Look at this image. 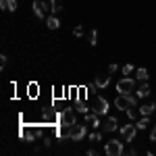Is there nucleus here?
I'll use <instances>...</instances> for the list:
<instances>
[{
	"instance_id": "2eb2a0df",
	"label": "nucleus",
	"mask_w": 156,
	"mask_h": 156,
	"mask_svg": "<svg viewBox=\"0 0 156 156\" xmlns=\"http://www.w3.org/2000/svg\"><path fill=\"white\" fill-rule=\"evenodd\" d=\"M154 110H156L154 102H148V104H142V106H140V112H142V115H148V117H150Z\"/></svg>"
},
{
	"instance_id": "b1692460",
	"label": "nucleus",
	"mask_w": 156,
	"mask_h": 156,
	"mask_svg": "<svg viewBox=\"0 0 156 156\" xmlns=\"http://www.w3.org/2000/svg\"><path fill=\"white\" fill-rule=\"evenodd\" d=\"M125 112H127V119H129V121H135V117H137V112H135L133 108H127Z\"/></svg>"
},
{
	"instance_id": "4468645a",
	"label": "nucleus",
	"mask_w": 156,
	"mask_h": 156,
	"mask_svg": "<svg viewBox=\"0 0 156 156\" xmlns=\"http://www.w3.org/2000/svg\"><path fill=\"white\" fill-rule=\"evenodd\" d=\"M46 27H48V29H58L60 27L58 17H56V15H50L48 19H46Z\"/></svg>"
},
{
	"instance_id": "c756f323",
	"label": "nucleus",
	"mask_w": 156,
	"mask_h": 156,
	"mask_svg": "<svg viewBox=\"0 0 156 156\" xmlns=\"http://www.w3.org/2000/svg\"><path fill=\"white\" fill-rule=\"evenodd\" d=\"M52 144V137H48V135H46V137H44V146H50Z\"/></svg>"
},
{
	"instance_id": "39448f33",
	"label": "nucleus",
	"mask_w": 156,
	"mask_h": 156,
	"mask_svg": "<svg viewBox=\"0 0 156 156\" xmlns=\"http://www.w3.org/2000/svg\"><path fill=\"white\" fill-rule=\"evenodd\" d=\"M137 131H140V129H137L133 123H127V125H123V127H121V137H123L125 142H133Z\"/></svg>"
},
{
	"instance_id": "dca6fc26",
	"label": "nucleus",
	"mask_w": 156,
	"mask_h": 156,
	"mask_svg": "<svg viewBox=\"0 0 156 156\" xmlns=\"http://www.w3.org/2000/svg\"><path fill=\"white\" fill-rule=\"evenodd\" d=\"M148 77H150V73H148V69H135V79L137 81H148Z\"/></svg>"
},
{
	"instance_id": "4be33fe9",
	"label": "nucleus",
	"mask_w": 156,
	"mask_h": 156,
	"mask_svg": "<svg viewBox=\"0 0 156 156\" xmlns=\"http://www.w3.org/2000/svg\"><path fill=\"white\" fill-rule=\"evenodd\" d=\"M6 11H11V12L17 11V0H6Z\"/></svg>"
},
{
	"instance_id": "0eeeda50",
	"label": "nucleus",
	"mask_w": 156,
	"mask_h": 156,
	"mask_svg": "<svg viewBox=\"0 0 156 156\" xmlns=\"http://www.w3.org/2000/svg\"><path fill=\"white\" fill-rule=\"evenodd\" d=\"M115 106L119 108V110L131 108V94H119V96L115 98Z\"/></svg>"
},
{
	"instance_id": "6ab92c4d",
	"label": "nucleus",
	"mask_w": 156,
	"mask_h": 156,
	"mask_svg": "<svg viewBox=\"0 0 156 156\" xmlns=\"http://www.w3.org/2000/svg\"><path fill=\"white\" fill-rule=\"evenodd\" d=\"M75 110H79V112H90V110H87V104H85L83 100H77V106H75Z\"/></svg>"
},
{
	"instance_id": "a211bd4d",
	"label": "nucleus",
	"mask_w": 156,
	"mask_h": 156,
	"mask_svg": "<svg viewBox=\"0 0 156 156\" xmlns=\"http://www.w3.org/2000/svg\"><path fill=\"white\" fill-rule=\"evenodd\" d=\"M148 125H150V117H148V115H142V119L135 123V127H137V129H146Z\"/></svg>"
},
{
	"instance_id": "412c9836",
	"label": "nucleus",
	"mask_w": 156,
	"mask_h": 156,
	"mask_svg": "<svg viewBox=\"0 0 156 156\" xmlns=\"http://www.w3.org/2000/svg\"><path fill=\"white\" fill-rule=\"evenodd\" d=\"M90 44H92V46H96V44H98V31H96V29L90 31Z\"/></svg>"
},
{
	"instance_id": "5701e85b",
	"label": "nucleus",
	"mask_w": 156,
	"mask_h": 156,
	"mask_svg": "<svg viewBox=\"0 0 156 156\" xmlns=\"http://www.w3.org/2000/svg\"><path fill=\"white\" fill-rule=\"evenodd\" d=\"M121 71L125 73V77H129V75H131V73H135V69H133V65H125V67H123V69H121Z\"/></svg>"
},
{
	"instance_id": "20e7f679",
	"label": "nucleus",
	"mask_w": 156,
	"mask_h": 156,
	"mask_svg": "<svg viewBox=\"0 0 156 156\" xmlns=\"http://www.w3.org/2000/svg\"><path fill=\"white\" fill-rule=\"evenodd\" d=\"M85 135H87V129H85L83 123H75V125H71V140L73 142H81Z\"/></svg>"
},
{
	"instance_id": "f3484780",
	"label": "nucleus",
	"mask_w": 156,
	"mask_h": 156,
	"mask_svg": "<svg viewBox=\"0 0 156 156\" xmlns=\"http://www.w3.org/2000/svg\"><path fill=\"white\" fill-rule=\"evenodd\" d=\"M21 137L27 140V142H34L36 140V133L31 131V129H27V127H21Z\"/></svg>"
},
{
	"instance_id": "423d86ee",
	"label": "nucleus",
	"mask_w": 156,
	"mask_h": 156,
	"mask_svg": "<svg viewBox=\"0 0 156 156\" xmlns=\"http://www.w3.org/2000/svg\"><path fill=\"white\" fill-rule=\"evenodd\" d=\"M34 12H36V17L37 19H46V12L50 11V6H48V2H44V0H34Z\"/></svg>"
},
{
	"instance_id": "f8f14e48",
	"label": "nucleus",
	"mask_w": 156,
	"mask_h": 156,
	"mask_svg": "<svg viewBox=\"0 0 156 156\" xmlns=\"http://www.w3.org/2000/svg\"><path fill=\"white\" fill-rule=\"evenodd\" d=\"M150 90H152V87H150V83H148V81H142V85H140V87H135V96H137V98L150 96Z\"/></svg>"
},
{
	"instance_id": "cd10ccee",
	"label": "nucleus",
	"mask_w": 156,
	"mask_h": 156,
	"mask_svg": "<svg viewBox=\"0 0 156 156\" xmlns=\"http://www.w3.org/2000/svg\"><path fill=\"white\" fill-rule=\"evenodd\" d=\"M117 69H119V67H117L115 62H110V65H108V73H115V71H117Z\"/></svg>"
},
{
	"instance_id": "f03ea898",
	"label": "nucleus",
	"mask_w": 156,
	"mask_h": 156,
	"mask_svg": "<svg viewBox=\"0 0 156 156\" xmlns=\"http://www.w3.org/2000/svg\"><path fill=\"white\" fill-rule=\"evenodd\" d=\"M117 92L119 94H131L135 92V81H133L131 77H123L117 81Z\"/></svg>"
},
{
	"instance_id": "1a4fd4ad",
	"label": "nucleus",
	"mask_w": 156,
	"mask_h": 156,
	"mask_svg": "<svg viewBox=\"0 0 156 156\" xmlns=\"http://www.w3.org/2000/svg\"><path fill=\"white\" fill-rule=\"evenodd\" d=\"M98 117H100V115L92 110V112H85L83 121H85V123H87V125H92L94 129H98V127H102V123H100V119H98Z\"/></svg>"
},
{
	"instance_id": "a878e982",
	"label": "nucleus",
	"mask_w": 156,
	"mask_h": 156,
	"mask_svg": "<svg viewBox=\"0 0 156 156\" xmlns=\"http://www.w3.org/2000/svg\"><path fill=\"white\" fill-rule=\"evenodd\" d=\"M29 94H31L34 98L37 96V85H36V83H31V85H29Z\"/></svg>"
},
{
	"instance_id": "f257e3e1",
	"label": "nucleus",
	"mask_w": 156,
	"mask_h": 156,
	"mask_svg": "<svg viewBox=\"0 0 156 156\" xmlns=\"http://www.w3.org/2000/svg\"><path fill=\"white\" fill-rule=\"evenodd\" d=\"M58 123H62V125H69V127H71V125H75V123H77V119H75V108H62V110H60L58 112Z\"/></svg>"
},
{
	"instance_id": "7ed1b4c3",
	"label": "nucleus",
	"mask_w": 156,
	"mask_h": 156,
	"mask_svg": "<svg viewBox=\"0 0 156 156\" xmlns=\"http://www.w3.org/2000/svg\"><path fill=\"white\" fill-rule=\"evenodd\" d=\"M104 152H106L108 156H121L123 154V144H121V140H110V142H106Z\"/></svg>"
},
{
	"instance_id": "9d476101",
	"label": "nucleus",
	"mask_w": 156,
	"mask_h": 156,
	"mask_svg": "<svg viewBox=\"0 0 156 156\" xmlns=\"http://www.w3.org/2000/svg\"><path fill=\"white\" fill-rule=\"evenodd\" d=\"M94 83H96V87H100V90L108 87V83H110V73H100V75H96Z\"/></svg>"
},
{
	"instance_id": "9b49d317",
	"label": "nucleus",
	"mask_w": 156,
	"mask_h": 156,
	"mask_svg": "<svg viewBox=\"0 0 156 156\" xmlns=\"http://www.w3.org/2000/svg\"><path fill=\"white\" fill-rule=\"evenodd\" d=\"M117 123H119V121L115 119V117H108V119L102 123V131L104 133H112L115 129H117Z\"/></svg>"
},
{
	"instance_id": "6e6552de",
	"label": "nucleus",
	"mask_w": 156,
	"mask_h": 156,
	"mask_svg": "<svg viewBox=\"0 0 156 156\" xmlns=\"http://www.w3.org/2000/svg\"><path fill=\"white\" fill-rule=\"evenodd\" d=\"M94 112H98V115H108V100L102 96H96V100H94Z\"/></svg>"
},
{
	"instance_id": "393cba45",
	"label": "nucleus",
	"mask_w": 156,
	"mask_h": 156,
	"mask_svg": "<svg viewBox=\"0 0 156 156\" xmlns=\"http://www.w3.org/2000/svg\"><path fill=\"white\" fill-rule=\"evenodd\" d=\"M73 36L81 37V36H83V27H81V25H77V27H75V29H73Z\"/></svg>"
},
{
	"instance_id": "ddd939ff",
	"label": "nucleus",
	"mask_w": 156,
	"mask_h": 156,
	"mask_svg": "<svg viewBox=\"0 0 156 156\" xmlns=\"http://www.w3.org/2000/svg\"><path fill=\"white\" fill-rule=\"evenodd\" d=\"M46 2H48L52 15H58V12L62 11V2H60V0H46Z\"/></svg>"
},
{
	"instance_id": "c85d7f7f",
	"label": "nucleus",
	"mask_w": 156,
	"mask_h": 156,
	"mask_svg": "<svg viewBox=\"0 0 156 156\" xmlns=\"http://www.w3.org/2000/svg\"><path fill=\"white\" fill-rule=\"evenodd\" d=\"M150 140L156 142V127H152V131H150Z\"/></svg>"
},
{
	"instance_id": "bb28decb",
	"label": "nucleus",
	"mask_w": 156,
	"mask_h": 156,
	"mask_svg": "<svg viewBox=\"0 0 156 156\" xmlns=\"http://www.w3.org/2000/svg\"><path fill=\"white\" fill-rule=\"evenodd\" d=\"M6 62H9V58H6V56H4V54H2V56H0V67H2V69H4V67H6Z\"/></svg>"
},
{
	"instance_id": "aec40b11",
	"label": "nucleus",
	"mask_w": 156,
	"mask_h": 156,
	"mask_svg": "<svg viewBox=\"0 0 156 156\" xmlns=\"http://www.w3.org/2000/svg\"><path fill=\"white\" fill-rule=\"evenodd\" d=\"M100 140H102V133H100V131H92V133H90V142L96 144V142H100Z\"/></svg>"
}]
</instances>
